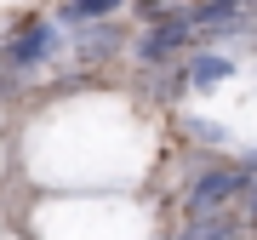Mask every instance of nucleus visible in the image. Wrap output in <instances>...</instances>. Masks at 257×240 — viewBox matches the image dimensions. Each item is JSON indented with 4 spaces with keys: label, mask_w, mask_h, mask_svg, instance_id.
<instances>
[{
    "label": "nucleus",
    "mask_w": 257,
    "mask_h": 240,
    "mask_svg": "<svg viewBox=\"0 0 257 240\" xmlns=\"http://www.w3.org/2000/svg\"><path fill=\"white\" fill-rule=\"evenodd\" d=\"M183 40H189V18H160V29L143 40V57H149V63H160V57L177 52Z\"/></svg>",
    "instance_id": "nucleus-4"
},
{
    "label": "nucleus",
    "mask_w": 257,
    "mask_h": 240,
    "mask_svg": "<svg viewBox=\"0 0 257 240\" xmlns=\"http://www.w3.org/2000/svg\"><path fill=\"white\" fill-rule=\"evenodd\" d=\"M114 12H120V0H69L63 18L69 23H92V18H114Z\"/></svg>",
    "instance_id": "nucleus-6"
},
{
    "label": "nucleus",
    "mask_w": 257,
    "mask_h": 240,
    "mask_svg": "<svg viewBox=\"0 0 257 240\" xmlns=\"http://www.w3.org/2000/svg\"><path fill=\"white\" fill-rule=\"evenodd\" d=\"M52 46H57V29L52 23H35V29H23V35L12 40V63H18V69H35V63L52 57Z\"/></svg>",
    "instance_id": "nucleus-3"
},
{
    "label": "nucleus",
    "mask_w": 257,
    "mask_h": 240,
    "mask_svg": "<svg viewBox=\"0 0 257 240\" xmlns=\"http://www.w3.org/2000/svg\"><path fill=\"white\" fill-rule=\"evenodd\" d=\"M234 194H246V172H229V166H211V172H200V177H194V189H189V217L223 212Z\"/></svg>",
    "instance_id": "nucleus-1"
},
{
    "label": "nucleus",
    "mask_w": 257,
    "mask_h": 240,
    "mask_svg": "<svg viewBox=\"0 0 257 240\" xmlns=\"http://www.w3.org/2000/svg\"><path fill=\"white\" fill-rule=\"evenodd\" d=\"M246 0H206V6L189 12V29H206V35H240L246 29Z\"/></svg>",
    "instance_id": "nucleus-2"
},
{
    "label": "nucleus",
    "mask_w": 257,
    "mask_h": 240,
    "mask_svg": "<svg viewBox=\"0 0 257 240\" xmlns=\"http://www.w3.org/2000/svg\"><path fill=\"white\" fill-rule=\"evenodd\" d=\"M229 74H234V63H229V57H217V52H200V57L189 63V86H200V92H211V86H223Z\"/></svg>",
    "instance_id": "nucleus-5"
}]
</instances>
